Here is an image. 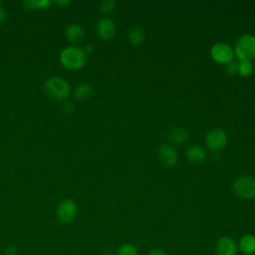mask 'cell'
<instances>
[{
    "label": "cell",
    "mask_w": 255,
    "mask_h": 255,
    "mask_svg": "<svg viewBox=\"0 0 255 255\" xmlns=\"http://www.w3.org/2000/svg\"><path fill=\"white\" fill-rule=\"evenodd\" d=\"M61 64L70 70L81 69L87 61V54L78 46H68L60 53Z\"/></svg>",
    "instance_id": "1"
},
{
    "label": "cell",
    "mask_w": 255,
    "mask_h": 255,
    "mask_svg": "<svg viewBox=\"0 0 255 255\" xmlns=\"http://www.w3.org/2000/svg\"><path fill=\"white\" fill-rule=\"evenodd\" d=\"M44 91L54 100H66L71 94L70 84L62 77L49 78L44 84Z\"/></svg>",
    "instance_id": "2"
},
{
    "label": "cell",
    "mask_w": 255,
    "mask_h": 255,
    "mask_svg": "<svg viewBox=\"0 0 255 255\" xmlns=\"http://www.w3.org/2000/svg\"><path fill=\"white\" fill-rule=\"evenodd\" d=\"M233 50L240 61H252L255 58V36L252 34L242 35L236 41Z\"/></svg>",
    "instance_id": "3"
},
{
    "label": "cell",
    "mask_w": 255,
    "mask_h": 255,
    "mask_svg": "<svg viewBox=\"0 0 255 255\" xmlns=\"http://www.w3.org/2000/svg\"><path fill=\"white\" fill-rule=\"evenodd\" d=\"M235 193L243 199L255 198V177L250 175H241L233 181Z\"/></svg>",
    "instance_id": "4"
},
{
    "label": "cell",
    "mask_w": 255,
    "mask_h": 255,
    "mask_svg": "<svg viewBox=\"0 0 255 255\" xmlns=\"http://www.w3.org/2000/svg\"><path fill=\"white\" fill-rule=\"evenodd\" d=\"M210 56L214 62L226 65L233 61L235 54L233 48L229 44L219 42L211 47Z\"/></svg>",
    "instance_id": "5"
},
{
    "label": "cell",
    "mask_w": 255,
    "mask_h": 255,
    "mask_svg": "<svg viewBox=\"0 0 255 255\" xmlns=\"http://www.w3.org/2000/svg\"><path fill=\"white\" fill-rule=\"evenodd\" d=\"M205 143L209 150L214 152L219 151L227 143V134L219 128H213L207 132L205 136Z\"/></svg>",
    "instance_id": "6"
},
{
    "label": "cell",
    "mask_w": 255,
    "mask_h": 255,
    "mask_svg": "<svg viewBox=\"0 0 255 255\" xmlns=\"http://www.w3.org/2000/svg\"><path fill=\"white\" fill-rule=\"evenodd\" d=\"M77 204L72 199H64L57 207V217L63 223L72 222L77 215Z\"/></svg>",
    "instance_id": "7"
},
{
    "label": "cell",
    "mask_w": 255,
    "mask_h": 255,
    "mask_svg": "<svg viewBox=\"0 0 255 255\" xmlns=\"http://www.w3.org/2000/svg\"><path fill=\"white\" fill-rule=\"evenodd\" d=\"M96 32L102 40L110 41L116 36L117 26L112 19L104 17L98 21L96 25Z\"/></svg>",
    "instance_id": "8"
},
{
    "label": "cell",
    "mask_w": 255,
    "mask_h": 255,
    "mask_svg": "<svg viewBox=\"0 0 255 255\" xmlns=\"http://www.w3.org/2000/svg\"><path fill=\"white\" fill-rule=\"evenodd\" d=\"M159 162L165 167H172L177 162V152L175 148L168 143H163L157 150Z\"/></svg>",
    "instance_id": "9"
},
{
    "label": "cell",
    "mask_w": 255,
    "mask_h": 255,
    "mask_svg": "<svg viewBox=\"0 0 255 255\" xmlns=\"http://www.w3.org/2000/svg\"><path fill=\"white\" fill-rule=\"evenodd\" d=\"M238 251V244L229 236L220 237L215 244L216 255H236Z\"/></svg>",
    "instance_id": "10"
},
{
    "label": "cell",
    "mask_w": 255,
    "mask_h": 255,
    "mask_svg": "<svg viewBox=\"0 0 255 255\" xmlns=\"http://www.w3.org/2000/svg\"><path fill=\"white\" fill-rule=\"evenodd\" d=\"M65 36L71 43L79 44L85 39L86 32L81 25L72 23L66 27Z\"/></svg>",
    "instance_id": "11"
},
{
    "label": "cell",
    "mask_w": 255,
    "mask_h": 255,
    "mask_svg": "<svg viewBox=\"0 0 255 255\" xmlns=\"http://www.w3.org/2000/svg\"><path fill=\"white\" fill-rule=\"evenodd\" d=\"M185 157L191 163H201L206 159V152L201 145L193 144L186 149Z\"/></svg>",
    "instance_id": "12"
},
{
    "label": "cell",
    "mask_w": 255,
    "mask_h": 255,
    "mask_svg": "<svg viewBox=\"0 0 255 255\" xmlns=\"http://www.w3.org/2000/svg\"><path fill=\"white\" fill-rule=\"evenodd\" d=\"M238 248L245 255L255 254V235H252V234L243 235L238 242Z\"/></svg>",
    "instance_id": "13"
},
{
    "label": "cell",
    "mask_w": 255,
    "mask_h": 255,
    "mask_svg": "<svg viewBox=\"0 0 255 255\" xmlns=\"http://www.w3.org/2000/svg\"><path fill=\"white\" fill-rule=\"evenodd\" d=\"M93 88L90 84L87 83H81L79 84L74 91V96L77 101L79 102H86L90 100L93 96Z\"/></svg>",
    "instance_id": "14"
},
{
    "label": "cell",
    "mask_w": 255,
    "mask_h": 255,
    "mask_svg": "<svg viewBox=\"0 0 255 255\" xmlns=\"http://www.w3.org/2000/svg\"><path fill=\"white\" fill-rule=\"evenodd\" d=\"M187 137V132L184 128L175 127L168 133V140L172 144H182Z\"/></svg>",
    "instance_id": "15"
},
{
    "label": "cell",
    "mask_w": 255,
    "mask_h": 255,
    "mask_svg": "<svg viewBox=\"0 0 255 255\" xmlns=\"http://www.w3.org/2000/svg\"><path fill=\"white\" fill-rule=\"evenodd\" d=\"M128 38L130 44L137 46L140 45L145 38V33L143 31L142 28L140 27H132L131 29H129L128 33Z\"/></svg>",
    "instance_id": "16"
},
{
    "label": "cell",
    "mask_w": 255,
    "mask_h": 255,
    "mask_svg": "<svg viewBox=\"0 0 255 255\" xmlns=\"http://www.w3.org/2000/svg\"><path fill=\"white\" fill-rule=\"evenodd\" d=\"M52 2L50 0H26L23 5L27 9H47L51 6Z\"/></svg>",
    "instance_id": "17"
},
{
    "label": "cell",
    "mask_w": 255,
    "mask_h": 255,
    "mask_svg": "<svg viewBox=\"0 0 255 255\" xmlns=\"http://www.w3.org/2000/svg\"><path fill=\"white\" fill-rule=\"evenodd\" d=\"M254 71V66L252 64V61H240L238 63V73L242 77H248L250 76Z\"/></svg>",
    "instance_id": "18"
},
{
    "label": "cell",
    "mask_w": 255,
    "mask_h": 255,
    "mask_svg": "<svg viewBox=\"0 0 255 255\" xmlns=\"http://www.w3.org/2000/svg\"><path fill=\"white\" fill-rule=\"evenodd\" d=\"M137 254H138V252H137L136 247L134 245L128 244V243L121 245L118 248V250L116 251V255H137Z\"/></svg>",
    "instance_id": "19"
},
{
    "label": "cell",
    "mask_w": 255,
    "mask_h": 255,
    "mask_svg": "<svg viewBox=\"0 0 255 255\" xmlns=\"http://www.w3.org/2000/svg\"><path fill=\"white\" fill-rule=\"evenodd\" d=\"M117 3L114 0H104L100 3V9L103 13L109 14L116 9Z\"/></svg>",
    "instance_id": "20"
},
{
    "label": "cell",
    "mask_w": 255,
    "mask_h": 255,
    "mask_svg": "<svg viewBox=\"0 0 255 255\" xmlns=\"http://www.w3.org/2000/svg\"><path fill=\"white\" fill-rule=\"evenodd\" d=\"M224 71L226 74L233 76L238 73V63L232 61L226 65H224Z\"/></svg>",
    "instance_id": "21"
},
{
    "label": "cell",
    "mask_w": 255,
    "mask_h": 255,
    "mask_svg": "<svg viewBox=\"0 0 255 255\" xmlns=\"http://www.w3.org/2000/svg\"><path fill=\"white\" fill-rule=\"evenodd\" d=\"M7 20V12L3 6L0 5V24L4 23Z\"/></svg>",
    "instance_id": "22"
},
{
    "label": "cell",
    "mask_w": 255,
    "mask_h": 255,
    "mask_svg": "<svg viewBox=\"0 0 255 255\" xmlns=\"http://www.w3.org/2000/svg\"><path fill=\"white\" fill-rule=\"evenodd\" d=\"M147 255H167V254L162 249H152L148 252Z\"/></svg>",
    "instance_id": "23"
},
{
    "label": "cell",
    "mask_w": 255,
    "mask_h": 255,
    "mask_svg": "<svg viewBox=\"0 0 255 255\" xmlns=\"http://www.w3.org/2000/svg\"><path fill=\"white\" fill-rule=\"evenodd\" d=\"M62 109H63V112H65V113H71L72 111H73V107H72V105L70 104V103H66V104H64L63 106H62Z\"/></svg>",
    "instance_id": "24"
},
{
    "label": "cell",
    "mask_w": 255,
    "mask_h": 255,
    "mask_svg": "<svg viewBox=\"0 0 255 255\" xmlns=\"http://www.w3.org/2000/svg\"><path fill=\"white\" fill-rule=\"evenodd\" d=\"M6 254H7V255H16V254H17L16 248L13 247V246H9V247L6 249Z\"/></svg>",
    "instance_id": "25"
},
{
    "label": "cell",
    "mask_w": 255,
    "mask_h": 255,
    "mask_svg": "<svg viewBox=\"0 0 255 255\" xmlns=\"http://www.w3.org/2000/svg\"><path fill=\"white\" fill-rule=\"evenodd\" d=\"M55 3L57 4V5H59V6H67V5H69L70 4V1L69 0H56L55 1Z\"/></svg>",
    "instance_id": "26"
}]
</instances>
